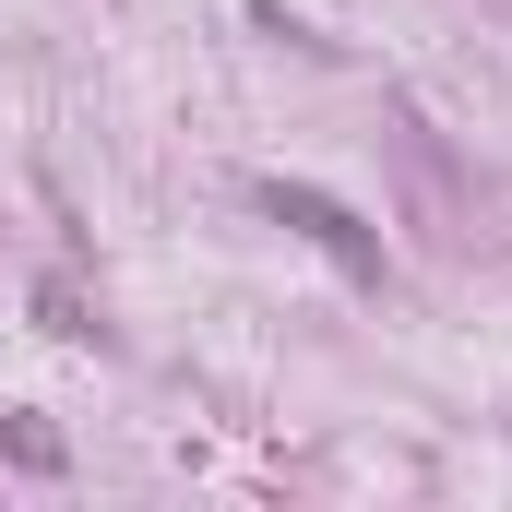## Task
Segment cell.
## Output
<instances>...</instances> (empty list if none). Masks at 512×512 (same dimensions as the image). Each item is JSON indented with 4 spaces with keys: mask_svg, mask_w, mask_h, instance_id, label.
<instances>
[{
    "mask_svg": "<svg viewBox=\"0 0 512 512\" xmlns=\"http://www.w3.org/2000/svg\"><path fill=\"white\" fill-rule=\"evenodd\" d=\"M262 215H274V227H298L310 251H334L346 274H382V239H370L334 191H310V179H262Z\"/></svg>",
    "mask_w": 512,
    "mask_h": 512,
    "instance_id": "cell-1",
    "label": "cell"
}]
</instances>
